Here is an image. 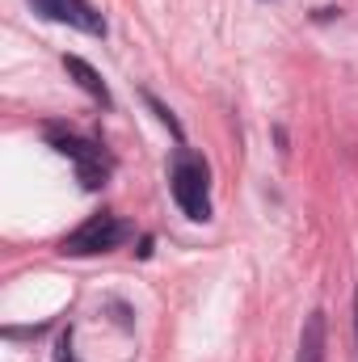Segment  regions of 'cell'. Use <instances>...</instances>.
I'll use <instances>...</instances> for the list:
<instances>
[{
  "mask_svg": "<svg viewBox=\"0 0 358 362\" xmlns=\"http://www.w3.org/2000/svg\"><path fill=\"white\" fill-rule=\"evenodd\" d=\"M169 189H173V202H178L194 223H207L211 219V173H207V160L194 156L185 144H181L178 156H173Z\"/></svg>",
  "mask_w": 358,
  "mask_h": 362,
  "instance_id": "cell-1",
  "label": "cell"
},
{
  "mask_svg": "<svg viewBox=\"0 0 358 362\" xmlns=\"http://www.w3.org/2000/svg\"><path fill=\"white\" fill-rule=\"evenodd\" d=\"M127 236H131V223H122V219H118V215H110V211H97V215H89L72 236H64L59 253H64V257H93V253H110V249H118Z\"/></svg>",
  "mask_w": 358,
  "mask_h": 362,
  "instance_id": "cell-2",
  "label": "cell"
},
{
  "mask_svg": "<svg viewBox=\"0 0 358 362\" xmlns=\"http://www.w3.org/2000/svg\"><path fill=\"white\" fill-rule=\"evenodd\" d=\"M51 144H55V152H64V156L76 160V177H81L85 189H101L110 181V156L97 144L76 139V135H59V131H51Z\"/></svg>",
  "mask_w": 358,
  "mask_h": 362,
  "instance_id": "cell-3",
  "label": "cell"
},
{
  "mask_svg": "<svg viewBox=\"0 0 358 362\" xmlns=\"http://www.w3.org/2000/svg\"><path fill=\"white\" fill-rule=\"evenodd\" d=\"M30 8H34L38 17H47V21H64V25H72V30H85L93 38L105 34V17L93 8L89 0H30Z\"/></svg>",
  "mask_w": 358,
  "mask_h": 362,
  "instance_id": "cell-4",
  "label": "cell"
},
{
  "mask_svg": "<svg viewBox=\"0 0 358 362\" xmlns=\"http://www.w3.org/2000/svg\"><path fill=\"white\" fill-rule=\"evenodd\" d=\"M325 358H329V325H325V312H312L304 320L295 362H325Z\"/></svg>",
  "mask_w": 358,
  "mask_h": 362,
  "instance_id": "cell-5",
  "label": "cell"
},
{
  "mask_svg": "<svg viewBox=\"0 0 358 362\" xmlns=\"http://www.w3.org/2000/svg\"><path fill=\"white\" fill-rule=\"evenodd\" d=\"M64 72H68V76H72V81H76L81 89L89 93L93 101L110 105V89H105V81H101V76L93 72V68L85 64V59H81V55H64Z\"/></svg>",
  "mask_w": 358,
  "mask_h": 362,
  "instance_id": "cell-6",
  "label": "cell"
},
{
  "mask_svg": "<svg viewBox=\"0 0 358 362\" xmlns=\"http://www.w3.org/2000/svg\"><path fill=\"white\" fill-rule=\"evenodd\" d=\"M144 101H148V110H152V114H156V118H161V122L169 127V135H173V139L181 144V122L173 118V110H169V105H165V101H161L156 93H144Z\"/></svg>",
  "mask_w": 358,
  "mask_h": 362,
  "instance_id": "cell-7",
  "label": "cell"
},
{
  "mask_svg": "<svg viewBox=\"0 0 358 362\" xmlns=\"http://www.w3.org/2000/svg\"><path fill=\"white\" fill-rule=\"evenodd\" d=\"M55 362H76L72 358V329L59 333V346H55Z\"/></svg>",
  "mask_w": 358,
  "mask_h": 362,
  "instance_id": "cell-8",
  "label": "cell"
},
{
  "mask_svg": "<svg viewBox=\"0 0 358 362\" xmlns=\"http://www.w3.org/2000/svg\"><path fill=\"white\" fill-rule=\"evenodd\" d=\"M354 341H358V291H354Z\"/></svg>",
  "mask_w": 358,
  "mask_h": 362,
  "instance_id": "cell-9",
  "label": "cell"
}]
</instances>
